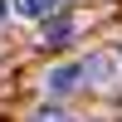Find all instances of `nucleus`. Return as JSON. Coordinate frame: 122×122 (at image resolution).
Returning a JSON list of instances; mask_svg holds the SVG:
<instances>
[{
	"label": "nucleus",
	"instance_id": "39448f33",
	"mask_svg": "<svg viewBox=\"0 0 122 122\" xmlns=\"http://www.w3.org/2000/svg\"><path fill=\"white\" fill-rule=\"evenodd\" d=\"M29 122H68V117H64V112H59V107H39V112H34V117H29Z\"/></svg>",
	"mask_w": 122,
	"mask_h": 122
},
{
	"label": "nucleus",
	"instance_id": "f257e3e1",
	"mask_svg": "<svg viewBox=\"0 0 122 122\" xmlns=\"http://www.w3.org/2000/svg\"><path fill=\"white\" fill-rule=\"evenodd\" d=\"M88 73H83V59H68V64H54L44 73V88L49 93H73V88H83Z\"/></svg>",
	"mask_w": 122,
	"mask_h": 122
},
{
	"label": "nucleus",
	"instance_id": "20e7f679",
	"mask_svg": "<svg viewBox=\"0 0 122 122\" xmlns=\"http://www.w3.org/2000/svg\"><path fill=\"white\" fill-rule=\"evenodd\" d=\"M68 34H73V25H68V20H49V25H44V44H64Z\"/></svg>",
	"mask_w": 122,
	"mask_h": 122
},
{
	"label": "nucleus",
	"instance_id": "f03ea898",
	"mask_svg": "<svg viewBox=\"0 0 122 122\" xmlns=\"http://www.w3.org/2000/svg\"><path fill=\"white\" fill-rule=\"evenodd\" d=\"M83 73H88V88H112L117 83V59L112 54H88Z\"/></svg>",
	"mask_w": 122,
	"mask_h": 122
},
{
	"label": "nucleus",
	"instance_id": "423d86ee",
	"mask_svg": "<svg viewBox=\"0 0 122 122\" xmlns=\"http://www.w3.org/2000/svg\"><path fill=\"white\" fill-rule=\"evenodd\" d=\"M5 15H10V5H5V0H0V25H5Z\"/></svg>",
	"mask_w": 122,
	"mask_h": 122
},
{
	"label": "nucleus",
	"instance_id": "7ed1b4c3",
	"mask_svg": "<svg viewBox=\"0 0 122 122\" xmlns=\"http://www.w3.org/2000/svg\"><path fill=\"white\" fill-rule=\"evenodd\" d=\"M54 5H59V0H10V10H15L20 20H34V25H49Z\"/></svg>",
	"mask_w": 122,
	"mask_h": 122
}]
</instances>
